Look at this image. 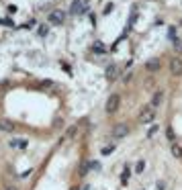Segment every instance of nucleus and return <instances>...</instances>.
<instances>
[{
    "instance_id": "f257e3e1",
    "label": "nucleus",
    "mask_w": 182,
    "mask_h": 190,
    "mask_svg": "<svg viewBox=\"0 0 182 190\" xmlns=\"http://www.w3.org/2000/svg\"><path fill=\"white\" fill-rule=\"evenodd\" d=\"M88 10V2H86V0H76V2H74V4H72V8H70V12H72V14H84V12Z\"/></svg>"
},
{
    "instance_id": "f03ea898",
    "label": "nucleus",
    "mask_w": 182,
    "mask_h": 190,
    "mask_svg": "<svg viewBox=\"0 0 182 190\" xmlns=\"http://www.w3.org/2000/svg\"><path fill=\"white\" fill-rule=\"evenodd\" d=\"M119 102H121L119 94H111V96H109V100H106V112H109V114L117 112V108H119Z\"/></svg>"
},
{
    "instance_id": "7ed1b4c3",
    "label": "nucleus",
    "mask_w": 182,
    "mask_h": 190,
    "mask_svg": "<svg viewBox=\"0 0 182 190\" xmlns=\"http://www.w3.org/2000/svg\"><path fill=\"white\" fill-rule=\"evenodd\" d=\"M8 147H12V149H27L29 147V141L27 139H21V137H14V139L8 141Z\"/></svg>"
},
{
    "instance_id": "20e7f679",
    "label": "nucleus",
    "mask_w": 182,
    "mask_h": 190,
    "mask_svg": "<svg viewBox=\"0 0 182 190\" xmlns=\"http://www.w3.org/2000/svg\"><path fill=\"white\" fill-rule=\"evenodd\" d=\"M129 133V127H127L125 123L117 125V127H113V137L115 139H121V137H125V135Z\"/></svg>"
},
{
    "instance_id": "39448f33",
    "label": "nucleus",
    "mask_w": 182,
    "mask_h": 190,
    "mask_svg": "<svg viewBox=\"0 0 182 190\" xmlns=\"http://www.w3.org/2000/svg\"><path fill=\"white\" fill-rule=\"evenodd\" d=\"M156 119V112H154V106H148L141 111V123H151Z\"/></svg>"
},
{
    "instance_id": "423d86ee",
    "label": "nucleus",
    "mask_w": 182,
    "mask_h": 190,
    "mask_svg": "<svg viewBox=\"0 0 182 190\" xmlns=\"http://www.w3.org/2000/svg\"><path fill=\"white\" fill-rule=\"evenodd\" d=\"M64 21H66V14L61 10H53L49 14V22H51V25H61Z\"/></svg>"
},
{
    "instance_id": "0eeeda50",
    "label": "nucleus",
    "mask_w": 182,
    "mask_h": 190,
    "mask_svg": "<svg viewBox=\"0 0 182 190\" xmlns=\"http://www.w3.org/2000/svg\"><path fill=\"white\" fill-rule=\"evenodd\" d=\"M0 131L2 133H12L14 131V123L12 121H6V119H0Z\"/></svg>"
},
{
    "instance_id": "6e6552de",
    "label": "nucleus",
    "mask_w": 182,
    "mask_h": 190,
    "mask_svg": "<svg viewBox=\"0 0 182 190\" xmlns=\"http://www.w3.org/2000/svg\"><path fill=\"white\" fill-rule=\"evenodd\" d=\"M106 78H109V80H115V78H119V67L115 66V64H111V66L106 67Z\"/></svg>"
},
{
    "instance_id": "1a4fd4ad",
    "label": "nucleus",
    "mask_w": 182,
    "mask_h": 190,
    "mask_svg": "<svg viewBox=\"0 0 182 190\" xmlns=\"http://www.w3.org/2000/svg\"><path fill=\"white\" fill-rule=\"evenodd\" d=\"M170 70H172V74H174V76H180V74H182V61H178V59H172Z\"/></svg>"
},
{
    "instance_id": "9d476101",
    "label": "nucleus",
    "mask_w": 182,
    "mask_h": 190,
    "mask_svg": "<svg viewBox=\"0 0 182 190\" xmlns=\"http://www.w3.org/2000/svg\"><path fill=\"white\" fill-rule=\"evenodd\" d=\"M170 149H172V156L174 157H182V147L178 145V143H172Z\"/></svg>"
},
{
    "instance_id": "9b49d317",
    "label": "nucleus",
    "mask_w": 182,
    "mask_h": 190,
    "mask_svg": "<svg viewBox=\"0 0 182 190\" xmlns=\"http://www.w3.org/2000/svg\"><path fill=\"white\" fill-rule=\"evenodd\" d=\"M162 96H164L162 92H156V94H154V98H151V106H158L160 102H162Z\"/></svg>"
},
{
    "instance_id": "f8f14e48",
    "label": "nucleus",
    "mask_w": 182,
    "mask_h": 190,
    "mask_svg": "<svg viewBox=\"0 0 182 190\" xmlns=\"http://www.w3.org/2000/svg\"><path fill=\"white\" fill-rule=\"evenodd\" d=\"M158 64H160L158 59H151V61H148V66H145V67H148V70H151V72H156V70L160 67Z\"/></svg>"
},
{
    "instance_id": "ddd939ff",
    "label": "nucleus",
    "mask_w": 182,
    "mask_h": 190,
    "mask_svg": "<svg viewBox=\"0 0 182 190\" xmlns=\"http://www.w3.org/2000/svg\"><path fill=\"white\" fill-rule=\"evenodd\" d=\"M143 170H145V162L141 159V162H137V166H135V172H137V174H141Z\"/></svg>"
},
{
    "instance_id": "4468645a",
    "label": "nucleus",
    "mask_w": 182,
    "mask_h": 190,
    "mask_svg": "<svg viewBox=\"0 0 182 190\" xmlns=\"http://www.w3.org/2000/svg\"><path fill=\"white\" fill-rule=\"evenodd\" d=\"M106 49H104L103 43H94V53H104Z\"/></svg>"
},
{
    "instance_id": "2eb2a0df",
    "label": "nucleus",
    "mask_w": 182,
    "mask_h": 190,
    "mask_svg": "<svg viewBox=\"0 0 182 190\" xmlns=\"http://www.w3.org/2000/svg\"><path fill=\"white\" fill-rule=\"evenodd\" d=\"M47 33H49V29H47L45 25H41V27H39V31H37V35H39V37H45Z\"/></svg>"
},
{
    "instance_id": "dca6fc26",
    "label": "nucleus",
    "mask_w": 182,
    "mask_h": 190,
    "mask_svg": "<svg viewBox=\"0 0 182 190\" xmlns=\"http://www.w3.org/2000/svg\"><path fill=\"white\" fill-rule=\"evenodd\" d=\"M166 135H168V139L174 143V139H176V135H174V129H170V127H168V129H166Z\"/></svg>"
},
{
    "instance_id": "f3484780",
    "label": "nucleus",
    "mask_w": 182,
    "mask_h": 190,
    "mask_svg": "<svg viewBox=\"0 0 182 190\" xmlns=\"http://www.w3.org/2000/svg\"><path fill=\"white\" fill-rule=\"evenodd\" d=\"M113 151H115V145H113V143H111V145H106V147L103 149V153H104V156H109V153H113Z\"/></svg>"
},
{
    "instance_id": "a211bd4d",
    "label": "nucleus",
    "mask_w": 182,
    "mask_h": 190,
    "mask_svg": "<svg viewBox=\"0 0 182 190\" xmlns=\"http://www.w3.org/2000/svg\"><path fill=\"white\" fill-rule=\"evenodd\" d=\"M88 168H90V170H100V164H98V162H90Z\"/></svg>"
},
{
    "instance_id": "6ab92c4d",
    "label": "nucleus",
    "mask_w": 182,
    "mask_h": 190,
    "mask_svg": "<svg viewBox=\"0 0 182 190\" xmlns=\"http://www.w3.org/2000/svg\"><path fill=\"white\" fill-rule=\"evenodd\" d=\"M156 131H158V127L154 125V127H149V131H148V137H151V135H156Z\"/></svg>"
},
{
    "instance_id": "aec40b11",
    "label": "nucleus",
    "mask_w": 182,
    "mask_h": 190,
    "mask_svg": "<svg viewBox=\"0 0 182 190\" xmlns=\"http://www.w3.org/2000/svg\"><path fill=\"white\" fill-rule=\"evenodd\" d=\"M158 190H166V184L164 182H158Z\"/></svg>"
},
{
    "instance_id": "412c9836",
    "label": "nucleus",
    "mask_w": 182,
    "mask_h": 190,
    "mask_svg": "<svg viewBox=\"0 0 182 190\" xmlns=\"http://www.w3.org/2000/svg\"><path fill=\"white\" fill-rule=\"evenodd\" d=\"M4 190H16V188H12V186H8V188H4Z\"/></svg>"
}]
</instances>
